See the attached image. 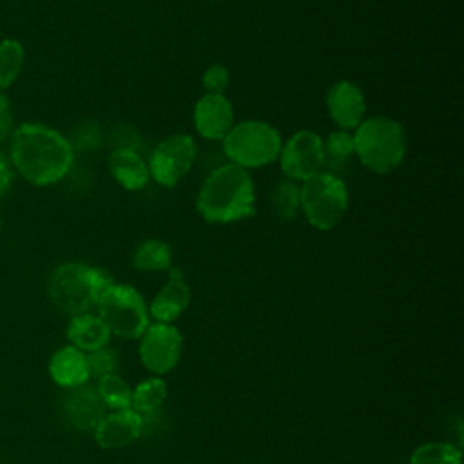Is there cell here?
Returning <instances> with one entry per match:
<instances>
[{
  "label": "cell",
  "mask_w": 464,
  "mask_h": 464,
  "mask_svg": "<svg viewBox=\"0 0 464 464\" xmlns=\"http://www.w3.org/2000/svg\"><path fill=\"white\" fill-rule=\"evenodd\" d=\"M181 350L183 337L172 323L149 324L140 337V359L156 375L170 372L179 362Z\"/></svg>",
  "instance_id": "obj_10"
},
{
  "label": "cell",
  "mask_w": 464,
  "mask_h": 464,
  "mask_svg": "<svg viewBox=\"0 0 464 464\" xmlns=\"http://www.w3.org/2000/svg\"><path fill=\"white\" fill-rule=\"evenodd\" d=\"M353 150L368 170L375 174H390L406 156V132L393 118H364L355 129Z\"/></svg>",
  "instance_id": "obj_4"
},
{
  "label": "cell",
  "mask_w": 464,
  "mask_h": 464,
  "mask_svg": "<svg viewBox=\"0 0 464 464\" xmlns=\"http://www.w3.org/2000/svg\"><path fill=\"white\" fill-rule=\"evenodd\" d=\"M98 315L111 334L123 339H140L149 326V306L141 294L129 286L112 283L100 297Z\"/></svg>",
  "instance_id": "obj_7"
},
{
  "label": "cell",
  "mask_w": 464,
  "mask_h": 464,
  "mask_svg": "<svg viewBox=\"0 0 464 464\" xmlns=\"http://www.w3.org/2000/svg\"><path fill=\"white\" fill-rule=\"evenodd\" d=\"M112 277L103 268L69 261L58 265L47 281V295L51 303L63 314L74 317L91 312L102 294L112 285Z\"/></svg>",
  "instance_id": "obj_3"
},
{
  "label": "cell",
  "mask_w": 464,
  "mask_h": 464,
  "mask_svg": "<svg viewBox=\"0 0 464 464\" xmlns=\"http://www.w3.org/2000/svg\"><path fill=\"white\" fill-rule=\"evenodd\" d=\"M324 150V165H339L355 154L353 150V134L350 130H334L323 140Z\"/></svg>",
  "instance_id": "obj_25"
},
{
  "label": "cell",
  "mask_w": 464,
  "mask_h": 464,
  "mask_svg": "<svg viewBox=\"0 0 464 464\" xmlns=\"http://www.w3.org/2000/svg\"><path fill=\"white\" fill-rule=\"evenodd\" d=\"M301 210L317 230L335 228L348 210V188L332 172H317L299 187Z\"/></svg>",
  "instance_id": "obj_6"
},
{
  "label": "cell",
  "mask_w": 464,
  "mask_h": 464,
  "mask_svg": "<svg viewBox=\"0 0 464 464\" xmlns=\"http://www.w3.org/2000/svg\"><path fill=\"white\" fill-rule=\"evenodd\" d=\"M87 357V366H89V375L91 377H105V375H111V373H116L118 372V366H120V359H118V353L107 346L103 348H98L94 352H89L85 353Z\"/></svg>",
  "instance_id": "obj_26"
},
{
  "label": "cell",
  "mask_w": 464,
  "mask_h": 464,
  "mask_svg": "<svg viewBox=\"0 0 464 464\" xmlns=\"http://www.w3.org/2000/svg\"><path fill=\"white\" fill-rule=\"evenodd\" d=\"M67 339L71 346L82 350L83 353H89L109 344L111 330L100 319V315L87 312L71 317L67 326Z\"/></svg>",
  "instance_id": "obj_18"
},
{
  "label": "cell",
  "mask_w": 464,
  "mask_h": 464,
  "mask_svg": "<svg viewBox=\"0 0 464 464\" xmlns=\"http://www.w3.org/2000/svg\"><path fill=\"white\" fill-rule=\"evenodd\" d=\"M132 266L140 272H161L172 266L170 246L160 239L140 243L132 256Z\"/></svg>",
  "instance_id": "obj_20"
},
{
  "label": "cell",
  "mask_w": 464,
  "mask_h": 464,
  "mask_svg": "<svg viewBox=\"0 0 464 464\" xmlns=\"http://www.w3.org/2000/svg\"><path fill=\"white\" fill-rule=\"evenodd\" d=\"M9 161L34 187H49L67 176L74 152L69 140L44 123H22L11 132Z\"/></svg>",
  "instance_id": "obj_1"
},
{
  "label": "cell",
  "mask_w": 464,
  "mask_h": 464,
  "mask_svg": "<svg viewBox=\"0 0 464 464\" xmlns=\"http://www.w3.org/2000/svg\"><path fill=\"white\" fill-rule=\"evenodd\" d=\"M49 375L65 390L83 386L91 377L85 353L71 344L62 346L49 361Z\"/></svg>",
  "instance_id": "obj_16"
},
{
  "label": "cell",
  "mask_w": 464,
  "mask_h": 464,
  "mask_svg": "<svg viewBox=\"0 0 464 464\" xmlns=\"http://www.w3.org/2000/svg\"><path fill=\"white\" fill-rule=\"evenodd\" d=\"M256 188L246 169L227 163L212 170L203 181L196 208L208 223H232L254 214Z\"/></svg>",
  "instance_id": "obj_2"
},
{
  "label": "cell",
  "mask_w": 464,
  "mask_h": 464,
  "mask_svg": "<svg viewBox=\"0 0 464 464\" xmlns=\"http://www.w3.org/2000/svg\"><path fill=\"white\" fill-rule=\"evenodd\" d=\"M277 160L288 179L304 181L324 167L323 138L308 129L297 130L281 145Z\"/></svg>",
  "instance_id": "obj_9"
},
{
  "label": "cell",
  "mask_w": 464,
  "mask_h": 464,
  "mask_svg": "<svg viewBox=\"0 0 464 464\" xmlns=\"http://www.w3.org/2000/svg\"><path fill=\"white\" fill-rule=\"evenodd\" d=\"M25 60L24 45L14 38L0 40V92L14 83Z\"/></svg>",
  "instance_id": "obj_22"
},
{
  "label": "cell",
  "mask_w": 464,
  "mask_h": 464,
  "mask_svg": "<svg viewBox=\"0 0 464 464\" xmlns=\"http://www.w3.org/2000/svg\"><path fill=\"white\" fill-rule=\"evenodd\" d=\"M221 141L230 163L246 170L274 163L283 145L279 130L261 120L234 123Z\"/></svg>",
  "instance_id": "obj_5"
},
{
  "label": "cell",
  "mask_w": 464,
  "mask_h": 464,
  "mask_svg": "<svg viewBox=\"0 0 464 464\" xmlns=\"http://www.w3.org/2000/svg\"><path fill=\"white\" fill-rule=\"evenodd\" d=\"M107 165L116 183L127 190H141L149 183L147 161L130 149H114L109 154Z\"/></svg>",
  "instance_id": "obj_17"
},
{
  "label": "cell",
  "mask_w": 464,
  "mask_h": 464,
  "mask_svg": "<svg viewBox=\"0 0 464 464\" xmlns=\"http://www.w3.org/2000/svg\"><path fill=\"white\" fill-rule=\"evenodd\" d=\"M60 413L65 424L78 431H94L98 422L105 417V406L92 386L69 388L60 401Z\"/></svg>",
  "instance_id": "obj_11"
},
{
  "label": "cell",
  "mask_w": 464,
  "mask_h": 464,
  "mask_svg": "<svg viewBox=\"0 0 464 464\" xmlns=\"http://www.w3.org/2000/svg\"><path fill=\"white\" fill-rule=\"evenodd\" d=\"M326 109L339 129L353 130L364 120L366 100L355 83L339 80L330 87L326 94Z\"/></svg>",
  "instance_id": "obj_12"
},
{
  "label": "cell",
  "mask_w": 464,
  "mask_h": 464,
  "mask_svg": "<svg viewBox=\"0 0 464 464\" xmlns=\"http://www.w3.org/2000/svg\"><path fill=\"white\" fill-rule=\"evenodd\" d=\"M234 125V107L225 94H203L194 107V127L205 140H223Z\"/></svg>",
  "instance_id": "obj_13"
},
{
  "label": "cell",
  "mask_w": 464,
  "mask_h": 464,
  "mask_svg": "<svg viewBox=\"0 0 464 464\" xmlns=\"http://www.w3.org/2000/svg\"><path fill=\"white\" fill-rule=\"evenodd\" d=\"M196 160V143L190 134H170L165 140H161L149 161V174L150 178L163 185V187H174L178 181L192 169Z\"/></svg>",
  "instance_id": "obj_8"
},
{
  "label": "cell",
  "mask_w": 464,
  "mask_h": 464,
  "mask_svg": "<svg viewBox=\"0 0 464 464\" xmlns=\"http://www.w3.org/2000/svg\"><path fill=\"white\" fill-rule=\"evenodd\" d=\"M0 227H2V218H0Z\"/></svg>",
  "instance_id": "obj_30"
},
{
  "label": "cell",
  "mask_w": 464,
  "mask_h": 464,
  "mask_svg": "<svg viewBox=\"0 0 464 464\" xmlns=\"http://www.w3.org/2000/svg\"><path fill=\"white\" fill-rule=\"evenodd\" d=\"M141 437V420L129 410L111 411L94 428V439L103 450H121Z\"/></svg>",
  "instance_id": "obj_14"
},
{
  "label": "cell",
  "mask_w": 464,
  "mask_h": 464,
  "mask_svg": "<svg viewBox=\"0 0 464 464\" xmlns=\"http://www.w3.org/2000/svg\"><path fill=\"white\" fill-rule=\"evenodd\" d=\"M190 303V288L179 268H169V279L165 286L154 295L149 304V315L158 323H172L178 319Z\"/></svg>",
  "instance_id": "obj_15"
},
{
  "label": "cell",
  "mask_w": 464,
  "mask_h": 464,
  "mask_svg": "<svg viewBox=\"0 0 464 464\" xmlns=\"http://www.w3.org/2000/svg\"><path fill=\"white\" fill-rule=\"evenodd\" d=\"M165 399H167V382L160 377H150L140 382L132 390L130 410L138 413L140 419L156 417L161 413Z\"/></svg>",
  "instance_id": "obj_19"
},
{
  "label": "cell",
  "mask_w": 464,
  "mask_h": 464,
  "mask_svg": "<svg viewBox=\"0 0 464 464\" xmlns=\"http://www.w3.org/2000/svg\"><path fill=\"white\" fill-rule=\"evenodd\" d=\"M201 83L207 91V94H225V91L230 85V74L228 69L221 63H212L201 78Z\"/></svg>",
  "instance_id": "obj_27"
},
{
  "label": "cell",
  "mask_w": 464,
  "mask_h": 464,
  "mask_svg": "<svg viewBox=\"0 0 464 464\" xmlns=\"http://www.w3.org/2000/svg\"><path fill=\"white\" fill-rule=\"evenodd\" d=\"M410 464H460V450L448 442H426L413 450Z\"/></svg>",
  "instance_id": "obj_23"
},
{
  "label": "cell",
  "mask_w": 464,
  "mask_h": 464,
  "mask_svg": "<svg viewBox=\"0 0 464 464\" xmlns=\"http://www.w3.org/2000/svg\"><path fill=\"white\" fill-rule=\"evenodd\" d=\"M14 181V169L9 161V156L0 152V196H4Z\"/></svg>",
  "instance_id": "obj_29"
},
{
  "label": "cell",
  "mask_w": 464,
  "mask_h": 464,
  "mask_svg": "<svg viewBox=\"0 0 464 464\" xmlns=\"http://www.w3.org/2000/svg\"><path fill=\"white\" fill-rule=\"evenodd\" d=\"M96 392L103 406L109 408L111 411L129 410L132 404V390L118 373L100 377L96 384Z\"/></svg>",
  "instance_id": "obj_21"
},
{
  "label": "cell",
  "mask_w": 464,
  "mask_h": 464,
  "mask_svg": "<svg viewBox=\"0 0 464 464\" xmlns=\"http://www.w3.org/2000/svg\"><path fill=\"white\" fill-rule=\"evenodd\" d=\"M270 203L274 212L283 218L290 219L301 210V198H299V187L292 179H281L270 196Z\"/></svg>",
  "instance_id": "obj_24"
},
{
  "label": "cell",
  "mask_w": 464,
  "mask_h": 464,
  "mask_svg": "<svg viewBox=\"0 0 464 464\" xmlns=\"http://www.w3.org/2000/svg\"><path fill=\"white\" fill-rule=\"evenodd\" d=\"M13 132V109L5 94L0 92V143L5 141Z\"/></svg>",
  "instance_id": "obj_28"
}]
</instances>
